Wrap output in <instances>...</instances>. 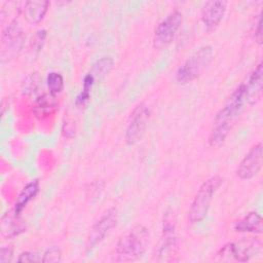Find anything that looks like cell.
<instances>
[{"instance_id": "cell-1", "label": "cell", "mask_w": 263, "mask_h": 263, "mask_svg": "<svg viewBox=\"0 0 263 263\" xmlns=\"http://www.w3.org/2000/svg\"><path fill=\"white\" fill-rule=\"evenodd\" d=\"M246 102L245 87L241 83L228 98L214 119L213 127L209 135V145L213 148L220 147L228 137L236 119L241 114Z\"/></svg>"}, {"instance_id": "cell-2", "label": "cell", "mask_w": 263, "mask_h": 263, "mask_svg": "<svg viewBox=\"0 0 263 263\" xmlns=\"http://www.w3.org/2000/svg\"><path fill=\"white\" fill-rule=\"evenodd\" d=\"M150 240L147 227L138 224L124 232L115 246V260L118 262H132L140 259L146 252Z\"/></svg>"}, {"instance_id": "cell-3", "label": "cell", "mask_w": 263, "mask_h": 263, "mask_svg": "<svg viewBox=\"0 0 263 263\" xmlns=\"http://www.w3.org/2000/svg\"><path fill=\"white\" fill-rule=\"evenodd\" d=\"M222 183V177L213 176L199 186L188 211V221L191 225L201 222L206 217L214 195Z\"/></svg>"}, {"instance_id": "cell-4", "label": "cell", "mask_w": 263, "mask_h": 263, "mask_svg": "<svg viewBox=\"0 0 263 263\" xmlns=\"http://www.w3.org/2000/svg\"><path fill=\"white\" fill-rule=\"evenodd\" d=\"M213 58L214 49L211 45L198 47L178 68L176 72L177 82L180 84H186L198 78L212 63Z\"/></svg>"}, {"instance_id": "cell-5", "label": "cell", "mask_w": 263, "mask_h": 263, "mask_svg": "<svg viewBox=\"0 0 263 263\" xmlns=\"http://www.w3.org/2000/svg\"><path fill=\"white\" fill-rule=\"evenodd\" d=\"M262 253V242L257 237H243L237 241L225 243L217 252L219 261L247 262Z\"/></svg>"}, {"instance_id": "cell-6", "label": "cell", "mask_w": 263, "mask_h": 263, "mask_svg": "<svg viewBox=\"0 0 263 263\" xmlns=\"http://www.w3.org/2000/svg\"><path fill=\"white\" fill-rule=\"evenodd\" d=\"M25 43V32L16 18L3 29L1 34V60L10 61L22 50Z\"/></svg>"}, {"instance_id": "cell-7", "label": "cell", "mask_w": 263, "mask_h": 263, "mask_svg": "<svg viewBox=\"0 0 263 263\" xmlns=\"http://www.w3.org/2000/svg\"><path fill=\"white\" fill-rule=\"evenodd\" d=\"M183 22V15L179 10L168 13L158 23L154 30L153 47L157 50L165 49L174 40Z\"/></svg>"}, {"instance_id": "cell-8", "label": "cell", "mask_w": 263, "mask_h": 263, "mask_svg": "<svg viewBox=\"0 0 263 263\" xmlns=\"http://www.w3.org/2000/svg\"><path fill=\"white\" fill-rule=\"evenodd\" d=\"M150 115V109L144 103H140L136 106L130 114L125 129L124 139L127 145H134L143 138L148 127Z\"/></svg>"}, {"instance_id": "cell-9", "label": "cell", "mask_w": 263, "mask_h": 263, "mask_svg": "<svg viewBox=\"0 0 263 263\" xmlns=\"http://www.w3.org/2000/svg\"><path fill=\"white\" fill-rule=\"evenodd\" d=\"M118 220L117 210L110 208L103 216L92 225L86 240V251H91L96 246L101 243L109 232L116 226Z\"/></svg>"}, {"instance_id": "cell-10", "label": "cell", "mask_w": 263, "mask_h": 263, "mask_svg": "<svg viewBox=\"0 0 263 263\" xmlns=\"http://www.w3.org/2000/svg\"><path fill=\"white\" fill-rule=\"evenodd\" d=\"M262 143L251 147L236 167V176L241 180H250L257 176L262 167Z\"/></svg>"}, {"instance_id": "cell-11", "label": "cell", "mask_w": 263, "mask_h": 263, "mask_svg": "<svg viewBox=\"0 0 263 263\" xmlns=\"http://www.w3.org/2000/svg\"><path fill=\"white\" fill-rule=\"evenodd\" d=\"M177 253V236L175 233V223L172 218L166 217L163 221L162 235L156 249L158 261H172Z\"/></svg>"}, {"instance_id": "cell-12", "label": "cell", "mask_w": 263, "mask_h": 263, "mask_svg": "<svg viewBox=\"0 0 263 263\" xmlns=\"http://www.w3.org/2000/svg\"><path fill=\"white\" fill-rule=\"evenodd\" d=\"M227 9V1L212 0L201 8V21L208 31H214L223 20Z\"/></svg>"}, {"instance_id": "cell-13", "label": "cell", "mask_w": 263, "mask_h": 263, "mask_svg": "<svg viewBox=\"0 0 263 263\" xmlns=\"http://www.w3.org/2000/svg\"><path fill=\"white\" fill-rule=\"evenodd\" d=\"M245 97L248 105H255L262 96L263 88V67L262 63H259L250 74L247 82H243Z\"/></svg>"}, {"instance_id": "cell-14", "label": "cell", "mask_w": 263, "mask_h": 263, "mask_svg": "<svg viewBox=\"0 0 263 263\" xmlns=\"http://www.w3.org/2000/svg\"><path fill=\"white\" fill-rule=\"evenodd\" d=\"M50 2L46 0H30L24 3L20 11L23 13L25 20L30 24L40 23L48 11Z\"/></svg>"}, {"instance_id": "cell-15", "label": "cell", "mask_w": 263, "mask_h": 263, "mask_svg": "<svg viewBox=\"0 0 263 263\" xmlns=\"http://www.w3.org/2000/svg\"><path fill=\"white\" fill-rule=\"evenodd\" d=\"M57 109L58 101L55 96H52L50 92H41L35 97L33 103V111L38 118H46L54 113Z\"/></svg>"}, {"instance_id": "cell-16", "label": "cell", "mask_w": 263, "mask_h": 263, "mask_svg": "<svg viewBox=\"0 0 263 263\" xmlns=\"http://www.w3.org/2000/svg\"><path fill=\"white\" fill-rule=\"evenodd\" d=\"M233 228L237 232L261 233L263 230V220L260 214L256 212H251L242 219L235 222Z\"/></svg>"}, {"instance_id": "cell-17", "label": "cell", "mask_w": 263, "mask_h": 263, "mask_svg": "<svg viewBox=\"0 0 263 263\" xmlns=\"http://www.w3.org/2000/svg\"><path fill=\"white\" fill-rule=\"evenodd\" d=\"M39 192V182L38 180H33L29 182L20 192L17 199L14 204V210L13 214L15 217H17L22 211L26 208V205L35 198L37 193Z\"/></svg>"}, {"instance_id": "cell-18", "label": "cell", "mask_w": 263, "mask_h": 263, "mask_svg": "<svg viewBox=\"0 0 263 263\" xmlns=\"http://www.w3.org/2000/svg\"><path fill=\"white\" fill-rule=\"evenodd\" d=\"M113 66L114 60L111 57H102L92 64L88 73L93 77L95 81L98 82L104 79L111 72Z\"/></svg>"}, {"instance_id": "cell-19", "label": "cell", "mask_w": 263, "mask_h": 263, "mask_svg": "<svg viewBox=\"0 0 263 263\" xmlns=\"http://www.w3.org/2000/svg\"><path fill=\"white\" fill-rule=\"evenodd\" d=\"M48 91L52 96H57L64 89V78L59 72H49L46 77Z\"/></svg>"}, {"instance_id": "cell-20", "label": "cell", "mask_w": 263, "mask_h": 263, "mask_svg": "<svg viewBox=\"0 0 263 263\" xmlns=\"http://www.w3.org/2000/svg\"><path fill=\"white\" fill-rule=\"evenodd\" d=\"M41 261L44 262V263L61 262L62 261V251H61V249L57 246H52V247L48 248L44 252Z\"/></svg>"}, {"instance_id": "cell-21", "label": "cell", "mask_w": 263, "mask_h": 263, "mask_svg": "<svg viewBox=\"0 0 263 263\" xmlns=\"http://www.w3.org/2000/svg\"><path fill=\"white\" fill-rule=\"evenodd\" d=\"M40 84V77L37 73H32L28 78L27 82H25V90L29 93L36 92L39 88Z\"/></svg>"}, {"instance_id": "cell-22", "label": "cell", "mask_w": 263, "mask_h": 263, "mask_svg": "<svg viewBox=\"0 0 263 263\" xmlns=\"http://www.w3.org/2000/svg\"><path fill=\"white\" fill-rule=\"evenodd\" d=\"M46 38V30L44 29H41L39 31L36 32L34 38H33V42H32V45H33V50H35L36 52H39L43 46V43H44V40Z\"/></svg>"}, {"instance_id": "cell-23", "label": "cell", "mask_w": 263, "mask_h": 263, "mask_svg": "<svg viewBox=\"0 0 263 263\" xmlns=\"http://www.w3.org/2000/svg\"><path fill=\"white\" fill-rule=\"evenodd\" d=\"M13 257V247L11 245L4 246L0 250V262L6 263L10 262Z\"/></svg>"}, {"instance_id": "cell-24", "label": "cell", "mask_w": 263, "mask_h": 263, "mask_svg": "<svg viewBox=\"0 0 263 263\" xmlns=\"http://www.w3.org/2000/svg\"><path fill=\"white\" fill-rule=\"evenodd\" d=\"M40 259L38 257V255L34 252H30V251H26L20 254L18 258H17V262H38Z\"/></svg>"}, {"instance_id": "cell-25", "label": "cell", "mask_w": 263, "mask_h": 263, "mask_svg": "<svg viewBox=\"0 0 263 263\" xmlns=\"http://www.w3.org/2000/svg\"><path fill=\"white\" fill-rule=\"evenodd\" d=\"M255 39L258 44L262 43V23H261V13L258 15L257 28L255 30Z\"/></svg>"}]
</instances>
